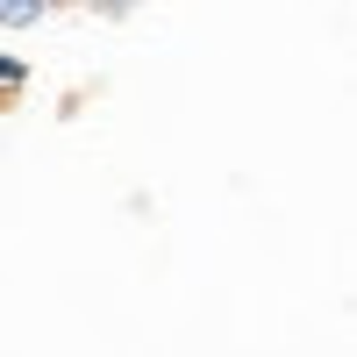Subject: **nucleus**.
Returning <instances> with one entry per match:
<instances>
[{
	"mask_svg": "<svg viewBox=\"0 0 357 357\" xmlns=\"http://www.w3.org/2000/svg\"><path fill=\"white\" fill-rule=\"evenodd\" d=\"M43 15V0H0V22L8 29H22V22H36Z\"/></svg>",
	"mask_w": 357,
	"mask_h": 357,
	"instance_id": "f257e3e1",
	"label": "nucleus"
}]
</instances>
